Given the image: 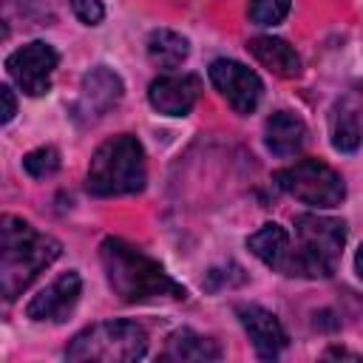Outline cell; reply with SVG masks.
<instances>
[{"mask_svg":"<svg viewBox=\"0 0 363 363\" xmlns=\"http://www.w3.org/2000/svg\"><path fill=\"white\" fill-rule=\"evenodd\" d=\"M224 352L218 346V340L193 332V329H176L162 352V360H173V363H184V360H221Z\"/></svg>","mask_w":363,"mask_h":363,"instance_id":"15","label":"cell"},{"mask_svg":"<svg viewBox=\"0 0 363 363\" xmlns=\"http://www.w3.org/2000/svg\"><path fill=\"white\" fill-rule=\"evenodd\" d=\"M292 227L295 235H289V252L281 275L306 281L329 278L346 247V221L320 213H301Z\"/></svg>","mask_w":363,"mask_h":363,"instance_id":"3","label":"cell"},{"mask_svg":"<svg viewBox=\"0 0 363 363\" xmlns=\"http://www.w3.org/2000/svg\"><path fill=\"white\" fill-rule=\"evenodd\" d=\"M62 252V244L23 221L20 216L6 213L0 218V292L6 301L23 295V289L51 267Z\"/></svg>","mask_w":363,"mask_h":363,"instance_id":"2","label":"cell"},{"mask_svg":"<svg viewBox=\"0 0 363 363\" xmlns=\"http://www.w3.org/2000/svg\"><path fill=\"white\" fill-rule=\"evenodd\" d=\"M125 94V85H122V77L116 71H111L108 65H94L82 82H79V96L74 102V119L77 122H96L102 119L111 108L119 105Z\"/></svg>","mask_w":363,"mask_h":363,"instance_id":"9","label":"cell"},{"mask_svg":"<svg viewBox=\"0 0 363 363\" xmlns=\"http://www.w3.org/2000/svg\"><path fill=\"white\" fill-rule=\"evenodd\" d=\"M68 6H71V11H74V17H77L79 23H85V26H99L102 17H105L102 0H68Z\"/></svg>","mask_w":363,"mask_h":363,"instance_id":"21","label":"cell"},{"mask_svg":"<svg viewBox=\"0 0 363 363\" xmlns=\"http://www.w3.org/2000/svg\"><path fill=\"white\" fill-rule=\"evenodd\" d=\"M292 0H250V20L255 26H278L286 20Z\"/></svg>","mask_w":363,"mask_h":363,"instance_id":"20","label":"cell"},{"mask_svg":"<svg viewBox=\"0 0 363 363\" xmlns=\"http://www.w3.org/2000/svg\"><path fill=\"white\" fill-rule=\"evenodd\" d=\"M329 139L332 147L340 153H354L363 142V125L354 113V108H349V102H337L329 113Z\"/></svg>","mask_w":363,"mask_h":363,"instance_id":"18","label":"cell"},{"mask_svg":"<svg viewBox=\"0 0 363 363\" xmlns=\"http://www.w3.org/2000/svg\"><path fill=\"white\" fill-rule=\"evenodd\" d=\"M0 96H3V125H9L14 119V113H17V99H14V94H11L9 85L0 88Z\"/></svg>","mask_w":363,"mask_h":363,"instance_id":"22","label":"cell"},{"mask_svg":"<svg viewBox=\"0 0 363 363\" xmlns=\"http://www.w3.org/2000/svg\"><path fill=\"white\" fill-rule=\"evenodd\" d=\"M247 51H250L267 71H272L275 77H284V79L301 77V57H298V51H295L284 37H272V34L252 37V40L247 43Z\"/></svg>","mask_w":363,"mask_h":363,"instance_id":"14","label":"cell"},{"mask_svg":"<svg viewBox=\"0 0 363 363\" xmlns=\"http://www.w3.org/2000/svg\"><path fill=\"white\" fill-rule=\"evenodd\" d=\"M210 82L216 85V91L227 99V105L235 111V113H252L261 102V94H264V82L261 77L247 68L244 62L238 60H213L210 68Z\"/></svg>","mask_w":363,"mask_h":363,"instance_id":"8","label":"cell"},{"mask_svg":"<svg viewBox=\"0 0 363 363\" xmlns=\"http://www.w3.org/2000/svg\"><path fill=\"white\" fill-rule=\"evenodd\" d=\"M147 332L136 320H102L91 323L71 337L65 346L68 360H99V363H130L145 357Z\"/></svg>","mask_w":363,"mask_h":363,"instance_id":"5","label":"cell"},{"mask_svg":"<svg viewBox=\"0 0 363 363\" xmlns=\"http://www.w3.org/2000/svg\"><path fill=\"white\" fill-rule=\"evenodd\" d=\"M306 122L292 111H275L264 125V142L281 159L298 156L306 145Z\"/></svg>","mask_w":363,"mask_h":363,"instance_id":"13","label":"cell"},{"mask_svg":"<svg viewBox=\"0 0 363 363\" xmlns=\"http://www.w3.org/2000/svg\"><path fill=\"white\" fill-rule=\"evenodd\" d=\"M272 182L278 184V190L315 210L337 207L346 199V184L340 173L320 159H301L289 167H281L272 173Z\"/></svg>","mask_w":363,"mask_h":363,"instance_id":"6","label":"cell"},{"mask_svg":"<svg viewBox=\"0 0 363 363\" xmlns=\"http://www.w3.org/2000/svg\"><path fill=\"white\" fill-rule=\"evenodd\" d=\"M147 182L145 147L136 136L119 133L105 139L96 153L91 156L85 187L91 196L111 199V196H130L139 193Z\"/></svg>","mask_w":363,"mask_h":363,"instance_id":"4","label":"cell"},{"mask_svg":"<svg viewBox=\"0 0 363 363\" xmlns=\"http://www.w3.org/2000/svg\"><path fill=\"white\" fill-rule=\"evenodd\" d=\"M354 272H357V278L363 281V244H360L357 252H354Z\"/></svg>","mask_w":363,"mask_h":363,"instance_id":"24","label":"cell"},{"mask_svg":"<svg viewBox=\"0 0 363 363\" xmlns=\"http://www.w3.org/2000/svg\"><path fill=\"white\" fill-rule=\"evenodd\" d=\"M60 164H62V159H60V150L54 145H40L23 156V170L31 179H48L60 170Z\"/></svg>","mask_w":363,"mask_h":363,"instance_id":"19","label":"cell"},{"mask_svg":"<svg viewBox=\"0 0 363 363\" xmlns=\"http://www.w3.org/2000/svg\"><path fill=\"white\" fill-rule=\"evenodd\" d=\"M145 48H147V60L164 71H176L190 57V40L179 31H170V28L150 31Z\"/></svg>","mask_w":363,"mask_h":363,"instance_id":"17","label":"cell"},{"mask_svg":"<svg viewBox=\"0 0 363 363\" xmlns=\"http://www.w3.org/2000/svg\"><path fill=\"white\" fill-rule=\"evenodd\" d=\"M235 315L255 349V354L261 360H275L284 349H286V329L278 320V315H272L269 309L258 306V303H238Z\"/></svg>","mask_w":363,"mask_h":363,"instance_id":"12","label":"cell"},{"mask_svg":"<svg viewBox=\"0 0 363 363\" xmlns=\"http://www.w3.org/2000/svg\"><path fill=\"white\" fill-rule=\"evenodd\" d=\"M99 261L111 289L125 303H147V301H184L187 289L164 272L159 261L145 255L139 247L122 238H105L99 244Z\"/></svg>","mask_w":363,"mask_h":363,"instance_id":"1","label":"cell"},{"mask_svg":"<svg viewBox=\"0 0 363 363\" xmlns=\"http://www.w3.org/2000/svg\"><path fill=\"white\" fill-rule=\"evenodd\" d=\"M201 96V77L196 74H164L147 85V102L164 116H187Z\"/></svg>","mask_w":363,"mask_h":363,"instance_id":"11","label":"cell"},{"mask_svg":"<svg viewBox=\"0 0 363 363\" xmlns=\"http://www.w3.org/2000/svg\"><path fill=\"white\" fill-rule=\"evenodd\" d=\"M323 357H349V360H363V354L357 352H346V349H326Z\"/></svg>","mask_w":363,"mask_h":363,"instance_id":"23","label":"cell"},{"mask_svg":"<svg viewBox=\"0 0 363 363\" xmlns=\"http://www.w3.org/2000/svg\"><path fill=\"white\" fill-rule=\"evenodd\" d=\"M247 247L250 252L267 264L269 269L275 272H284V264H286V252H289V233L286 227L275 224V221H267L261 224L250 238H247Z\"/></svg>","mask_w":363,"mask_h":363,"instance_id":"16","label":"cell"},{"mask_svg":"<svg viewBox=\"0 0 363 363\" xmlns=\"http://www.w3.org/2000/svg\"><path fill=\"white\" fill-rule=\"evenodd\" d=\"M79 295H82V278L77 269H68L26 303V318L40 323H60L74 312Z\"/></svg>","mask_w":363,"mask_h":363,"instance_id":"10","label":"cell"},{"mask_svg":"<svg viewBox=\"0 0 363 363\" xmlns=\"http://www.w3.org/2000/svg\"><path fill=\"white\" fill-rule=\"evenodd\" d=\"M57 62L60 54L51 43L31 40L6 57V71L26 96H43L51 91V77L57 71Z\"/></svg>","mask_w":363,"mask_h":363,"instance_id":"7","label":"cell"}]
</instances>
